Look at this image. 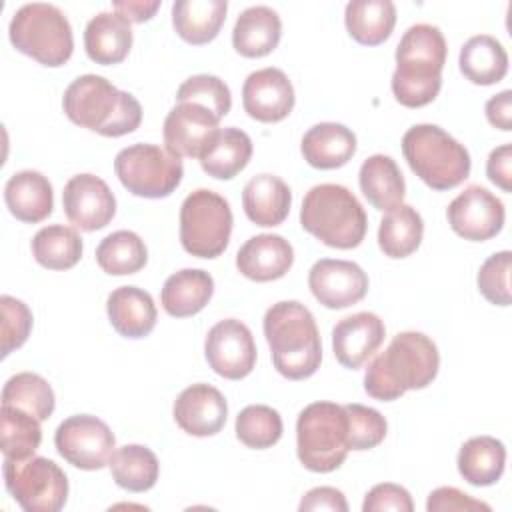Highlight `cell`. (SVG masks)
<instances>
[{
    "label": "cell",
    "instance_id": "6da1fadb",
    "mask_svg": "<svg viewBox=\"0 0 512 512\" xmlns=\"http://www.w3.org/2000/svg\"><path fill=\"white\" fill-rule=\"evenodd\" d=\"M440 354L436 344L422 332H400L388 348L366 368L364 390L380 402L400 398L408 390H422L436 378Z\"/></svg>",
    "mask_w": 512,
    "mask_h": 512
},
{
    "label": "cell",
    "instance_id": "7a4b0ae2",
    "mask_svg": "<svg viewBox=\"0 0 512 512\" xmlns=\"http://www.w3.org/2000/svg\"><path fill=\"white\" fill-rule=\"evenodd\" d=\"M264 336L272 364L288 380L310 378L322 362V342L314 314L296 300L272 304L264 314Z\"/></svg>",
    "mask_w": 512,
    "mask_h": 512
},
{
    "label": "cell",
    "instance_id": "3957f363",
    "mask_svg": "<svg viewBox=\"0 0 512 512\" xmlns=\"http://www.w3.org/2000/svg\"><path fill=\"white\" fill-rule=\"evenodd\" d=\"M62 108L76 126L110 138L130 134L142 122L140 102L98 74L72 80L64 90Z\"/></svg>",
    "mask_w": 512,
    "mask_h": 512
},
{
    "label": "cell",
    "instance_id": "277c9868",
    "mask_svg": "<svg viewBox=\"0 0 512 512\" xmlns=\"http://www.w3.org/2000/svg\"><path fill=\"white\" fill-rule=\"evenodd\" d=\"M302 228L330 248H356L368 228V218L358 198L340 184L310 188L300 208Z\"/></svg>",
    "mask_w": 512,
    "mask_h": 512
},
{
    "label": "cell",
    "instance_id": "5b68a950",
    "mask_svg": "<svg viewBox=\"0 0 512 512\" xmlns=\"http://www.w3.org/2000/svg\"><path fill=\"white\" fill-rule=\"evenodd\" d=\"M402 154L412 172L432 190H450L470 174V154L436 124H416L402 136Z\"/></svg>",
    "mask_w": 512,
    "mask_h": 512
},
{
    "label": "cell",
    "instance_id": "8992f818",
    "mask_svg": "<svg viewBox=\"0 0 512 512\" xmlns=\"http://www.w3.org/2000/svg\"><path fill=\"white\" fill-rule=\"evenodd\" d=\"M12 46L44 66H62L74 50L72 26L66 14L46 2L20 6L8 26Z\"/></svg>",
    "mask_w": 512,
    "mask_h": 512
},
{
    "label": "cell",
    "instance_id": "52a82bcc",
    "mask_svg": "<svg viewBox=\"0 0 512 512\" xmlns=\"http://www.w3.org/2000/svg\"><path fill=\"white\" fill-rule=\"evenodd\" d=\"M348 418L346 410L334 402H312L296 420V454L310 472H332L346 460Z\"/></svg>",
    "mask_w": 512,
    "mask_h": 512
},
{
    "label": "cell",
    "instance_id": "ba28073f",
    "mask_svg": "<svg viewBox=\"0 0 512 512\" xmlns=\"http://www.w3.org/2000/svg\"><path fill=\"white\" fill-rule=\"evenodd\" d=\"M232 210L224 196L198 188L180 206V242L196 258L220 256L232 234Z\"/></svg>",
    "mask_w": 512,
    "mask_h": 512
},
{
    "label": "cell",
    "instance_id": "9c48e42d",
    "mask_svg": "<svg viewBox=\"0 0 512 512\" xmlns=\"http://www.w3.org/2000/svg\"><path fill=\"white\" fill-rule=\"evenodd\" d=\"M114 172L120 184L140 198L170 196L184 176L182 160L158 144H132L114 158Z\"/></svg>",
    "mask_w": 512,
    "mask_h": 512
},
{
    "label": "cell",
    "instance_id": "30bf717a",
    "mask_svg": "<svg viewBox=\"0 0 512 512\" xmlns=\"http://www.w3.org/2000/svg\"><path fill=\"white\" fill-rule=\"evenodd\" d=\"M4 484L14 502L26 512H58L68 498V478L50 458H4Z\"/></svg>",
    "mask_w": 512,
    "mask_h": 512
},
{
    "label": "cell",
    "instance_id": "8fae6325",
    "mask_svg": "<svg viewBox=\"0 0 512 512\" xmlns=\"http://www.w3.org/2000/svg\"><path fill=\"white\" fill-rule=\"evenodd\" d=\"M54 444L68 464L80 470H100L110 462L116 438L104 420L90 414H76L60 422Z\"/></svg>",
    "mask_w": 512,
    "mask_h": 512
},
{
    "label": "cell",
    "instance_id": "7c38bea8",
    "mask_svg": "<svg viewBox=\"0 0 512 512\" xmlns=\"http://www.w3.org/2000/svg\"><path fill=\"white\" fill-rule=\"evenodd\" d=\"M204 356L218 376L242 380L256 366L254 336L250 328L236 318L220 320L206 334Z\"/></svg>",
    "mask_w": 512,
    "mask_h": 512
},
{
    "label": "cell",
    "instance_id": "4fadbf2b",
    "mask_svg": "<svg viewBox=\"0 0 512 512\" xmlns=\"http://www.w3.org/2000/svg\"><path fill=\"white\" fill-rule=\"evenodd\" d=\"M446 218L450 228L464 240L484 242L502 230L506 212L496 194L480 184H470L448 204Z\"/></svg>",
    "mask_w": 512,
    "mask_h": 512
},
{
    "label": "cell",
    "instance_id": "5bb4252c",
    "mask_svg": "<svg viewBox=\"0 0 512 512\" xmlns=\"http://www.w3.org/2000/svg\"><path fill=\"white\" fill-rule=\"evenodd\" d=\"M66 218L84 232L106 228L116 214V198L108 184L94 174L72 176L62 192Z\"/></svg>",
    "mask_w": 512,
    "mask_h": 512
},
{
    "label": "cell",
    "instance_id": "9a60e30c",
    "mask_svg": "<svg viewBox=\"0 0 512 512\" xmlns=\"http://www.w3.org/2000/svg\"><path fill=\"white\" fill-rule=\"evenodd\" d=\"M308 286L322 306L342 310L366 296L368 276L356 262L322 258L310 268Z\"/></svg>",
    "mask_w": 512,
    "mask_h": 512
},
{
    "label": "cell",
    "instance_id": "2e32d148",
    "mask_svg": "<svg viewBox=\"0 0 512 512\" xmlns=\"http://www.w3.org/2000/svg\"><path fill=\"white\" fill-rule=\"evenodd\" d=\"M218 118L202 104L178 102L164 120L166 150L178 158H198L208 142L214 138Z\"/></svg>",
    "mask_w": 512,
    "mask_h": 512
},
{
    "label": "cell",
    "instance_id": "e0dca14e",
    "mask_svg": "<svg viewBox=\"0 0 512 512\" xmlns=\"http://www.w3.org/2000/svg\"><path fill=\"white\" fill-rule=\"evenodd\" d=\"M294 86L280 68H262L244 80L242 104L250 118L258 122H280L294 108Z\"/></svg>",
    "mask_w": 512,
    "mask_h": 512
},
{
    "label": "cell",
    "instance_id": "ac0fdd59",
    "mask_svg": "<svg viewBox=\"0 0 512 512\" xmlns=\"http://www.w3.org/2000/svg\"><path fill=\"white\" fill-rule=\"evenodd\" d=\"M174 420L190 436L206 438L218 434L228 416L224 394L210 384H192L184 388L174 402Z\"/></svg>",
    "mask_w": 512,
    "mask_h": 512
},
{
    "label": "cell",
    "instance_id": "d6986e66",
    "mask_svg": "<svg viewBox=\"0 0 512 512\" xmlns=\"http://www.w3.org/2000/svg\"><path fill=\"white\" fill-rule=\"evenodd\" d=\"M386 326L374 312H356L342 318L332 330L336 360L350 370L360 368L384 342Z\"/></svg>",
    "mask_w": 512,
    "mask_h": 512
},
{
    "label": "cell",
    "instance_id": "ffe728a7",
    "mask_svg": "<svg viewBox=\"0 0 512 512\" xmlns=\"http://www.w3.org/2000/svg\"><path fill=\"white\" fill-rule=\"evenodd\" d=\"M294 262L292 244L280 234H258L248 238L238 254L236 268L254 282H270L282 278Z\"/></svg>",
    "mask_w": 512,
    "mask_h": 512
},
{
    "label": "cell",
    "instance_id": "44dd1931",
    "mask_svg": "<svg viewBox=\"0 0 512 512\" xmlns=\"http://www.w3.org/2000/svg\"><path fill=\"white\" fill-rule=\"evenodd\" d=\"M84 48L92 62L108 66L122 62L132 48V26L120 12H98L84 28Z\"/></svg>",
    "mask_w": 512,
    "mask_h": 512
},
{
    "label": "cell",
    "instance_id": "7402d4cb",
    "mask_svg": "<svg viewBox=\"0 0 512 512\" xmlns=\"http://www.w3.org/2000/svg\"><path fill=\"white\" fill-rule=\"evenodd\" d=\"M106 312L112 328L124 338L148 336L158 318L152 296L138 286H120L108 294Z\"/></svg>",
    "mask_w": 512,
    "mask_h": 512
},
{
    "label": "cell",
    "instance_id": "603a6c76",
    "mask_svg": "<svg viewBox=\"0 0 512 512\" xmlns=\"http://www.w3.org/2000/svg\"><path fill=\"white\" fill-rule=\"evenodd\" d=\"M4 202L16 220L28 224L42 222L54 208L52 184L36 170H20L8 178Z\"/></svg>",
    "mask_w": 512,
    "mask_h": 512
},
{
    "label": "cell",
    "instance_id": "cb8c5ba5",
    "mask_svg": "<svg viewBox=\"0 0 512 512\" xmlns=\"http://www.w3.org/2000/svg\"><path fill=\"white\" fill-rule=\"evenodd\" d=\"M242 206L250 222L272 228L286 220L292 206L288 184L274 174L252 176L242 190Z\"/></svg>",
    "mask_w": 512,
    "mask_h": 512
},
{
    "label": "cell",
    "instance_id": "d4e9b609",
    "mask_svg": "<svg viewBox=\"0 0 512 512\" xmlns=\"http://www.w3.org/2000/svg\"><path fill=\"white\" fill-rule=\"evenodd\" d=\"M304 160L318 170L344 166L356 152V134L338 122H320L308 128L300 144Z\"/></svg>",
    "mask_w": 512,
    "mask_h": 512
},
{
    "label": "cell",
    "instance_id": "484cf974",
    "mask_svg": "<svg viewBox=\"0 0 512 512\" xmlns=\"http://www.w3.org/2000/svg\"><path fill=\"white\" fill-rule=\"evenodd\" d=\"M282 36V22L270 6H250L240 12L232 30V46L246 58L270 54Z\"/></svg>",
    "mask_w": 512,
    "mask_h": 512
},
{
    "label": "cell",
    "instance_id": "4316f807",
    "mask_svg": "<svg viewBox=\"0 0 512 512\" xmlns=\"http://www.w3.org/2000/svg\"><path fill=\"white\" fill-rule=\"evenodd\" d=\"M358 184L366 200L382 212L394 210L406 196L404 176L396 160L386 154H372L362 162Z\"/></svg>",
    "mask_w": 512,
    "mask_h": 512
},
{
    "label": "cell",
    "instance_id": "83f0119b",
    "mask_svg": "<svg viewBox=\"0 0 512 512\" xmlns=\"http://www.w3.org/2000/svg\"><path fill=\"white\" fill-rule=\"evenodd\" d=\"M214 294V280L206 270L184 268L166 278L160 294L162 308L174 318L198 314Z\"/></svg>",
    "mask_w": 512,
    "mask_h": 512
},
{
    "label": "cell",
    "instance_id": "f1b7e54d",
    "mask_svg": "<svg viewBox=\"0 0 512 512\" xmlns=\"http://www.w3.org/2000/svg\"><path fill=\"white\" fill-rule=\"evenodd\" d=\"M252 156V140L240 128H220L198 156L202 170L216 180H230L240 174Z\"/></svg>",
    "mask_w": 512,
    "mask_h": 512
},
{
    "label": "cell",
    "instance_id": "f546056e",
    "mask_svg": "<svg viewBox=\"0 0 512 512\" xmlns=\"http://www.w3.org/2000/svg\"><path fill=\"white\" fill-rule=\"evenodd\" d=\"M226 10V0H178L172 4V24L184 42L208 44L218 36Z\"/></svg>",
    "mask_w": 512,
    "mask_h": 512
},
{
    "label": "cell",
    "instance_id": "4dcf8cb0",
    "mask_svg": "<svg viewBox=\"0 0 512 512\" xmlns=\"http://www.w3.org/2000/svg\"><path fill=\"white\" fill-rule=\"evenodd\" d=\"M442 68L426 60H396L392 74V94L406 108L430 104L442 86Z\"/></svg>",
    "mask_w": 512,
    "mask_h": 512
},
{
    "label": "cell",
    "instance_id": "1f68e13d",
    "mask_svg": "<svg viewBox=\"0 0 512 512\" xmlns=\"http://www.w3.org/2000/svg\"><path fill=\"white\" fill-rule=\"evenodd\" d=\"M458 64L466 80L478 86H490L506 76L508 54L500 40L490 34H478L464 42Z\"/></svg>",
    "mask_w": 512,
    "mask_h": 512
},
{
    "label": "cell",
    "instance_id": "d6a6232c",
    "mask_svg": "<svg viewBox=\"0 0 512 512\" xmlns=\"http://www.w3.org/2000/svg\"><path fill=\"white\" fill-rule=\"evenodd\" d=\"M506 466V448L494 436H474L458 452V472L472 486L496 484Z\"/></svg>",
    "mask_w": 512,
    "mask_h": 512
},
{
    "label": "cell",
    "instance_id": "836d02e7",
    "mask_svg": "<svg viewBox=\"0 0 512 512\" xmlns=\"http://www.w3.org/2000/svg\"><path fill=\"white\" fill-rule=\"evenodd\" d=\"M344 24L358 44L378 46L394 30L396 6L390 0H352L346 4Z\"/></svg>",
    "mask_w": 512,
    "mask_h": 512
},
{
    "label": "cell",
    "instance_id": "e575fe53",
    "mask_svg": "<svg viewBox=\"0 0 512 512\" xmlns=\"http://www.w3.org/2000/svg\"><path fill=\"white\" fill-rule=\"evenodd\" d=\"M114 482L128 492L150 490L160 474L156 454L142 444H126L112 452L108 462Z\"/></svg>",
    "mask_w": 512,
    "mask_h": 512
},
{
    "label": "cell",
    "instance_id": "d590c367",
    "mask_svg": "<svg viewBox=\"0 0 512 512\" xmlns=\"http://www.w3.org/2000/svg\"><path fill=\"white\" fill-rule=\"evenodd\" d=\"M424 222L416 208L400 204L386 212L378 226V246L388 258H406L420 246Z\"/></svg>",
    "mask_w": 512,
    "mask_h": 512
},
{
    "label": "cell",
    "instance_id": "8d00e7d4",
    "mask_svg": "<svg viewBox=\"0 0 512 512\" xmlns=\"http://www.w3.org/2000/svg\"><path fill=\"white\" fill-rule=\"evenodd\" d=\"M30 248L34 260L48 270H68L82 258V238L74 228L64 224L40 228Z\"/></svg>",
    "mask_w": 512,
    "mask_h": 512
},
{
    "label": "cell",
    "instance_id": "74e56055",
    "mask_svg": "<svg viewBox=\"0 0 512 512\" xmlns=\"http://www.w3.org/2000/svg\"><path fill=\"white\" fill-rule=\"evenodd\" d=\"M96 262L106 274L126 276L146 266L148 250L136 232L116 230L98 244Z\"/></svg>",
    "mask_w": 512,
    "mask_h": 512
},
{
    "label": "cell",
    "instance_id": "f35d334b",
    "mask_svg": "<svg viewBox=\"0 0 512 512\" xmlns=\"http://www.w3.org/2000/svg\"><path fill=\"white\" fill-rule=\"evenodd\" d=\"M42 442L40 420L26 410L2 404L0 410V448L4 458L24 460L34 456Z\"/></svg>",
    "mask_w": 512,
    "mask_h": 512
},
{
    "label": "cell",
    "instance_id": "ab89813d",
    "mask_svg": "<svg viewBox=\"0 0 512 512\" xmlns=\"http://www.w3.org/2000/svg\"><path fill=\"white\" fill-rule=\"evenodd\" d=\"M2 404L30 412L40 422L48 420L54 412V390L36 372H18L10 376L2 388Z\"/></svg>",
    "mask_w": 512,
    "mask_h": 512
},
{
    "label": "cell",
    "instance_id": "60d3db41",
    "mask_svg": "<svg viewBox=\"0 0 512 512\" xmlns=\"http://www.w3.org/2000/svg\"><path fill=\"white\" fill-rule=\"evenodd\" d=\"M236 436L248 448H270L282 436V418L266 404H250L236 416Z\"/></svg>",
    "mask_w": 512,
    "mask_h": 512
},
{
    "label": "cell",
    "instance_id": "b9f144b4",
    "mask_svg": "<svg viewBox=\"0 0 512 512\" xmlns=\"http://www.w3.org/2000/svg\"><path fill=\"white\" fill-rule=\"evenodd\" d=\"M176 102H194L206 106L218 120L232 108V94L224 80L212 74L186 78L176 90Z\"/></svg>",
    "mask_w": 512,
    "mask_h": 512
},
{
    "label": "cell",
    "instance_id": "7bdbcfd3",
    "mask_svg": "<svg viewBox=\"0 0 512 512\" xmlns=\"http://www.w3.org/2000/svg\"><path fill=\"white\" fill-rule=\"evenodd\" d=\"M446 40L438 26L432 24H414L410 26L398 46H396V60H426L444 66L446 62Z\"/></svg>",
    "mask_w": 512,
    "mask_h": 512
},
{
    "label": "cell",
    "instance_id": "ee69618b",
    "mask_svg": "<svg viewBox=\"0 0 512 512\" xmlns=\"http://www.w3.org/2000/svg\"><path fill=\"white\" fill-rule=\"evenodd\" d=\"M348 418V448L350 450H372L386 438V418L364 404H346Z\"/></svg>",
    "mask_w": 512,
    "mask_h": 512
},
{
    "label": "cell",
    "instance_id": "f6af8a7d",
    "mask_svg": "<svg viewBox=\"0 0 512 512\" xmlns=\"http://www.w3.org/2000/svg\"><path fill=\"white\" fill-rule=\"evenodd\" d=\"M510 260L512 254L508 250H502L488 256L478 270V290L490 304H510Z\"/></svg>",
    "mask_w": 512,
    "mask_h": 512
},
{
    "label": "cell",
    "instance_id": "bcb514c9",
    "mask_svg": "<svg viewBox=\"0 0 512 512\" xmlns=\"http://www.w3.org/2000/svg\"><path fill=\"white\" fill-rule=\"evenodd\" d=\"M0 310H2V358H6L12 350L20 348L32 330V312L30 308L14 298L4 294L0 298Z\"/></svg>",
    "mask_w": 512,
    "mask_h": 512
},
{
    "label": "cell",
    "instance_id": "7dc6e473",
    "mask_svg": "<svg viewBox=\"0 0 512 512\" xmlns=\"http://www.w3.org/2000/svg\"><path fill=\"white\" fill-rule=\"evenodd\" d=\"M362 510L364 512H382V510H394V512H412L414 510V502L412 496L406 488L392 484V482H384V484H376L364 498L362 502Z\"/></svg>",
    "mask_w": 512,
    "mask_h": 512
},
{
    "label": "cell",
    "instance_id": "c3c4849f",
    "mask_svg": "<svg viewBox=\"0 0 512 512\" xmlns=\"http://www.w3.org/2000/svg\"><path fill=\"white\" fill-rule=\"evenodd\" d=\"M426 510L428 512H446V510L448 512H452V510H456V512H472V510L490 512V506L454 486H440L430 492Z\"/></svg>",
    "mask_w": 512,
    "mask_h": 512
},
{
    "label": "cell",
    "instance_id": "681fc988",
    "mask_svg": "<svg viewBox=\"0 0 512 512\" xmlns=\"http://www.w3.org/2000/svg\"><path fill=\"white\" fill-rule=\"evenodd\" d=\"M300 512L308 510H332V512H346L348 502L338 488L332 486H318L308 490L300 500Z\"/></svg>",
    "mask_w": 512,
    "mask_h": 512
},
{
    "label": "cell",
    "instance_id": "f907efd6",
    "mask_svg": "<svg viewBox=\"0 0 512 512\" xmlns=\"http://www.w3.org/2000/svg\"><path fill=\"white\" fill-rule=\"evenodd\" d=\"M486 174L492 184L502 188L504 192L512 190V146L502 144L494 148L486 162Z\"/></svg>",
    "mask_w": 512,
    "mask_h": 512
},
{
    "label": "cell",
    "instance_id": "816d5d0a",
    "mask_svg": "<svg viewBox=\"0 0 512 512\" xmlns=\"http://www.w3.org/2000/svg\"><path fill=\"white\" fill-rule=\"evenodd\" d=\"M486 118L488 122L504 132L512 130V92L502 90L486 102Z\"/></svg>",
    "mask_w": 512,
    "mask_h": 512
},
{
    "label": "cell",
    "instance_id": "f5cc1de1",
    "mask_svg": "<svg viewBox=\"0 0 512 512\" xmlns=\"http://www.w3.org/2000/svg\"><path fill=\"white\" fill-rule=\"evenodd\" d=\"M112 8L130 22H144L150 20L160 8V0H116L112 2Z\"/></svg>",
    "mask_w": 512,
    "mask_h": 512
}]
</instances>
